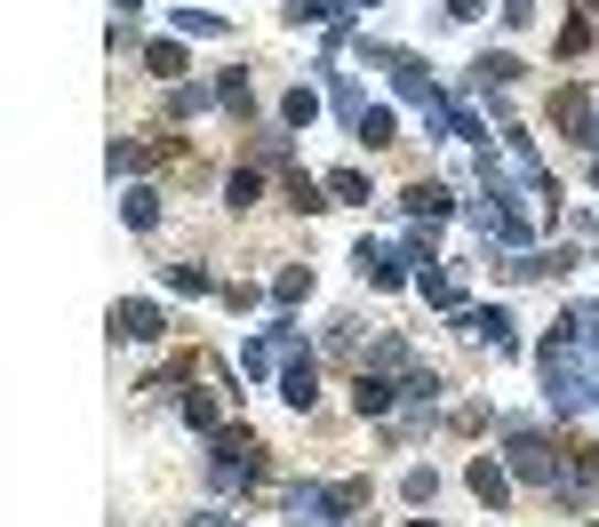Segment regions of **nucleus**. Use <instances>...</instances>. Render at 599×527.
<instances>
[{
    "instance_id": "obj_12",
    "label": "nucleus",
    "mask_w": 599,
    "mask_h": 527,
    "mask_svg": "<svg viewBox=\"0 0 599 527\" xmlns=\"http://www.w3.org/2000/svg\"><path fill=\"white\" fill-rule=\"evenodd\" d=\"M512 80H520V56H504V49H488V56L472 64V88H480V96H495V88H512Z\"/></svg>"
},
{
    "instance_id": "obj_6",
    "label": "nucleus",
    "mask_w": 599,
    "mask_h": 527,
    "mask_svg": "<svg viewBox=\"0 0 599 527\" xmlns=\"http://www.w3.org/2000/svg\"><path fill=\"white\" fill-rule=\"evenodd\" d=\"M456 336H463V344H495V352H512V312H504V304L456 312Z\"/></svg>"
},
{
    "instance_id": "obj_29",
    "label": "nucleus",
    "mask_w": 599,
    "mask_h": 527,
    "mask_svg": "<svg viewBox=\"0 0 599 527\" xmlns=\"http://www.w3.org/2000/svg\"><path fill=\"white\" fill-rule=\"evenodd\" d=\"M559 327H568L576 344H599V304H568V320H559Z\"/></svg>"
},
{
    "instance_id": "obj_8",
    "label": "nucleus",
    "mask_w": 599,
    "mask_h": 527,
    "mask_svg": "<svg viewBox=\"0 0 599 527\" xmlns=\"http://www.w3.org/2000/svg\"><path fill=\"white\" fill-rule=\"evenodd\" d=\"M552 120L568 128L576 144H591V120H599V96H584V88H559V96H552Z\"/></svg>"
},
{
    "instance_id": "obj_32",
    "label": "nucleus",
    "mask_w": 599,
    "mask_h": 527,
    "mask_svg": "<svg viewBox=\"0 0 599 527\" xmlns=\"http://www.w3.org/2000/svg\"><path fill=\"white\" fill-rule=\"evenodd\" d=\"M591 49V17H568L559 24V56H584Z\"/></svg>"
},
{
    "instance_id": "obj_3",
    "label": "nucleus",
    "mask_w": 599,
    "mask_h": 527,
    "mask_svg": "<svg viewBox=\"0 0 599 527\" xmlns=\"http://www.w3.org/2000/svg\"><path fill=\"white\" fill-rule=\"evenodd\" d=\"M256 432H232V423H224V432H208V487H216V496H232V487H248L256 480Z\"/></svg>"
},
{
    "instance_id": "obj_24",
    "label": "nucleus",
    "mask_w": 599,
    "mask_h": 527,
    "mask_svg": "<svg viewBox=\"0 0 599 527\" xmlns=\"http://www.w3.org/2000/svg\"><path fill=\"white\" fill-rule=\"evenodd\" d=\"M280 120H288V128H312V120H320V96H312V88H288V96H280Z\"/></svg>"
},
{
    "instance_id": "obj_41",
    "label": "nucleus",
    "mask_w": 599,
    "mask_h": 527,
    "mask_svg": "<svg viewBox=\"0 0 599 527\" xmlns=\"http://www.w3.org/2000/svg\"><path fill=\"white\" fill-rule=\"evenodd\" d=\"M584 9H591V17H599V0H584Z\"/></svg>"
},
{
    "instance_id": "obj_37",
    "label": "nucleus",
    "mask_w": 599,
    "mask_h": 527,
    "mask_svg": "<svg viewBox=\"0 0 599 527\" xmlns=\"http://www.w3.org/2000/svg\"><path fill=\"white\" fill-rule=\"evenodd\" d=\"M408 527H440V519H408Z\"/></svg>"
},
{
    "instance_id": "obj_20",
    "label": "nucleus",
    "mask_w": 599,
    "mask_h": 527,
    "mask_svg": "<svg viewBox=\"0 0 599 527\" xmlns=\"http://www.w3.org/2000/svg\"><path fill=\"white\" fill-rule=\"evenodd\" d=\"M169 144H113V176H145Z\"/></svg>"
},
{
    "instance_id": "obj_23",
    "label": "nucleus",
    "mask_w": 599,
    "mask_h": 527,
    "mask_svg": "<svg viewBox=\"0 0 599 527\" xmlns=\"http://www.w3.org/2000/svg\"><path fill=\"white\" fill-rule=\"evenodd\" d=\"M320 184H328V201H376V192H368V176H360V169H328Z\"/></svg>"
},
{
    "instance_id": "obj_15",
    "label": "nucleus",
    "mask_w": 599,
    "mask_h": 527,
    "mask_svg": "<svg viewBox=\"0 0 599 527\" xmlns=\"http://www.w3.org/2000/svg\"><path fill=\"white\" fill-rule=\"evenodd\" d=\"M145 73H152V80H169V88H177V80L192 73V64H184V49H177V41H145Z\"/></svg>"
},
{
    "instance_id": "obj_31",
    "label": "nucleus",
    "mask_w": 599,
    "mask_h": 527,
    "mask_svg": "<svg viewBox=\"0 0 599 527\" xmlns=\"http://www.w3.org/2000/svg\"><path fill=\"white\" fill-rule=\"evenodd\" d=\"M177 32H200V41H216L224 17H216V9H177Z\"/></svg>"
},
{
    "instance_id": "obj_26",
    "label": "nucleus",
    "mask_w": 599,
    "mask_h": 527,
    "mask_svg": "<svg viewBox=\"0 0 599 527\" xmlns=\"http://www.w3.org/2000/svg\"><path fill=\"white\" fill-rule=\"evenodd\" d=\"M344 0H288V24H336Z\"/></svg>"
},
{
    "instance_id": "obj_17",
    "label": "nucleus",
    "mask_w": 599,
    "mask_h": 527,
    "mask_svg": "<svg viewBox=\"0 0 599 527\" xmlns=\"http://www.w3.org/2000/svg\"><path fill=\"white\" fill-rule=\"evenodd\" d=\"M288 201L304 208V216H320V208H336V201H328V184H320V176H304V169H288Z\"/></svg>"
},
{
    "instance_id": "obj_42",
    "label": "nucleus",
    "mask_w": 599,
    "mask_h": 527,
    "mask_svg": "<svg viewBox=\"0 0 599 527\" xmlns=\"http://www.w3.org/2000/svg\"><path fill=\"white\" fill-rule=\"evenodd\" d=\"M591 184H599V169H591Z\"/></svg>"
},
{
    "instance_id": "obj_30",
    "label": "nucleus",
    "mask_w": 599,
    "mask_h": 527,
    "mask_svg": "<svg viewBox=\"0 0 599 527\" xmlns=\"http://www.w3.org/2000/svg\"><path fill=\"white\" fill-rule=\"evenodd\" d=\"M352 137H360V144H392V112H384V105H368V112H360V128H352Z\"/></svg>"
},
{
    "instance_id": "obj_28",
    "label": "nucleus",
    "mask_w": 599,
    "mask_h": 527,
    "mask_svg": "<svg viewBox=\"0 0 599 527\" xmlns=\"http://www.w3.org/2000/svg\"><path fill=\"white\" fill-rule=\"evenodd\" d=\"M272 359H280V344H272V336L240 344V376H272Z\"/></svg>"
},
{
    "instance_id": "obj_21",
    "label": "nucleus",
    "mask_w": 599,
    "mask_h": 527,
    "mask_svg": "<svg viewBox=\"0 0 599 527\" xmlns=\"http://www.w3.org/2000/svg\"><path fill=\"white\" fill-rule=\"evenodd\" d=\"M256 201H264V176L256 169H232L224 176V208H256Z\"/></svg>"
},
{
    "instance_id": "obj_1",
    "label": "nucleus",
    "mask_w": 599,
    "mask_h": 527,
    "mask_svg": "<svg viewBox=\"0 0 599 527\" xmlns=\"http://www.w3.org/2000/svg\"><path fill=\"white\" fill-rule=\"evenodd\" d=\"M536 368H544V400H552V416H584V408L599 400V352L576 344L568 327H552V336H544Z\"/></svg>"
},
{
    "instance_id": "obj_39",
    "label": "nucleus",
    "mask_w": 599,
    "mask_h": 527,
    "mask_svg": "<svg viewBox=\"0 0 599 527\" xmlns=\"http://www.w3.org/2000/svg\"><path fill=\"white\" fill-rule=\"evenodd\" d=\"M360 9H384V0H360Z\"/></svg>"
},
{
    "instance_id": "obj_14",
    "label": "nucleus",
    "mask_w": 599,
    "mask_h": 527,
    "mask_svg": "<svg viewBox=\"0 0 599 527\" xmlns=\"http://www.w3.org/2000/svg\"><path fill=\"white\" fill-rule=\"evenodd\" d=\"M120 216H128V233H160V192H152V184H128Z\"/></svg>"
},
{
    "instance_id": "obj_33",
    "label": "nucleus",
    "mask_w": 599,
    "mask_h": 527,
    "mask_svg": "<svg viewBox=\"0 0 599 527\" xmlns=\"http://www.w3.org/2000/svg\"><path fill=\"white\" fill-rule=\"evenodd\" d=\"M169 112H208V88H192V80H177V88H169Z\"/></svg>"
},
{
    "instance_id": "obj_34",
    "label": "nucleus",
    "mask_w": 599,
    "mask_h": 527,
    "mask_svg": "<svg viewBox=\"0 0 599 527\" xmlns=\"http://www.w3.org/2000/svg\"><path fill=\"white\" fill-rule=\"evenodd\" d=\"M504 24H512V32H527V24H536V0H504Z\"/></svg>"
},
{
    "instance_id": "obj_27",
    "label": "nucleus",
    "mask_w": 599,
    "mask_h": 527,
    "mask_svg": "<svg viewBox=\"0 0 599 527\" xmlns=\"http://www.w3.org/2000/svg\"><path fill=\"white\" fill-rule=\"evenodd\" d=\"M399 496H408V504H431V496H440V472H431V464H408V480H399Z\"/></svg>"
},
{
    "instance_id": "obj_11",
    "label": "nucleus",
    "mask_w": 599,
    "mask_h": 527,
    "mask_svg": "<svg viewBox=\"0 0 599 527\" xmlns=\"http://www.w3.org/2000/svg\"><path fill=\"white\" fill-rule=\"evenodd\" d=\"M472 496L495 512V504L512 496V464H495V455H472Z\"/></svg>"
},
{
    "instance_id": "obj_4",
    "label": "nucleus",
    "mask_w": 599,
    "mask_h": 527,
    "mask_svg": "<svg viewBox=\"0 0 599 527\" xmlns=\"http://www.w3.org/2000/svg\"><path fill=\"white\" fill-rule=\"evenodd\" d=\"M495 432L512 440V455H504V464H512V480H527V487H559V480H568V472H559V455H552L536 432H527L520 416H495Z\"/></svg>"
},
{
    "instance_id": "obj_9",
    "label": "nucleus",
    "mask_w": 599,
    "mask_h": 527,
    "mask_svg": "<svg viewBox=\"0 0 599 527\" xmlns=\"http://www.w3.org/2000/svg\"><path fill=\"white\" fill-rule=\"evenodd\" d=\"M399 208H408L416 224H440V216L456 208V192H448L440 176H424V184H408V192H399Z\"/></svg>"
},
{
    "instance_id": "obj_5",
    "label": "nucleus",
    "mask_w": 599,
    "mask_h": 527,
    "mask_svg": "<svg viewBox=\"0 0 599 527\" xmlns=\"http://www.w3.org/2000/svg\"><path fill=\"white\" fill-rule=\"evenodd\" d=\"M113 336L120 344H160V336H169V320H160L152 295H120V304H113Z\"/></svg>"
},
{
    "instance_id": "obj_16",
    "label": "nucleus",
    "mask_w": 599,
    "mask_h": 527,
    "mask_svg": "<svg viewBox=\"0 0 599 527\" xmlns=\"http://www.w3.org/2000/svg\"><path fill=\"white\" fill-rule=\"evenodd\" d=\"M216 105H224V112H240V120L256 112V88H248V73H240V64H232V73L216 80Z\"/></svg>"
},
{
    "instance_id": "obj_10",
    "label": "nucleus",
    "mask_w": 599,
    "mask_h": 527,
    "mask_svg": "<svg viewBox=\"0 0 599 527\" xmlns=\"http://www.w3.org/2000/svg\"><path fill=\"white\" fill-rule=\"evenodd\" d=\"M352 408H360V416H392V408H399V384L376 376V368H360V376H352Z\"/></svg>"
},
{
    "instance_id": "obj_38",
    "label": "nucleus",
    "mask_w": 599,
    "mask_h": 527,
    "mask_svg": "<svg viewBox=\"0 0 599 527\" xmlns=\"http://www.w3.org/2000/svg\"><path fill=\"white\" fill-rule=\"evenodd\" d=\"M591 152H599V120H591Z\"/></svg>"
},
{
    "instance_id": "obj_19",
    "label": "nucleus",
    "mask_w": 599,
    "mask_h": 527,
    "mask_svg": "<svg viewBox=\"0 0 599 527\" xmlns=\"http://www.w3.org/2000/svg\"><path fill=\"white\" fill-rule=\"evenodd\" d=\"M160 288H177V295H208L216 280L200 272V264H160Z\"/></svg>"
},
{
    "instance_id": "obj_25",
    "label": "nucleus",
    "mask_w": 599,
    "mask_h": 527,
    "mask_svg": "<svg viewBox=\"0 0 599 527\" xmlns=\"http://www.w3.org/2000/svg\"><path fill=\"white\" fill-rule=\"evenodd\" d=\"M184 423H192V432H224V423H216V391H184Z\"/></svg>"
},
{
    "instance_id": "obj_13",
    "label": "nucleus",
    "mask_w": 599,
    "mask_h": 527,
    "mask_svg": "<svg viewBox=\"0 0 599 527\" xmlns=\"http://www.w3.org/2000/svg\"><path fill=\"white\" fill-rule=\"evenodd\" d=\"M416 295L431 312H463V280L456 272H416Z\"/></svg>"
},
{
    "instance_id": "obj_2",
    "label": "nucleus",
    "mask_w": 599,
    "mask_h": 527,
    "mask_svg": "<svg viewBox=\"0 0 599 527\" xmlns=\"http://www.w3.org/2000/svg\"><path fill=\"white\" fill-rule=\"evenodd\" d=\"M368 504V480H344V487H320V480H296L288 487V519L296 527H336L344 512Z\"/></svg>"
},
{
    "instance_id": "obj_7",
    "label": "nucleus",
    "mask_w": 599,
    "mask_h": 527,
    "mask_svg": "<svg viewBox=\"0 0 599 527\" xmlns=\"http://www.w3.org/2000/svg\"><path fill=\"white\" fill-rule=\"evenodd\" d=\"M280 400H288L296 416L320 400V368H312V352H288V368H280Z\"/></svg>"
},
{
    "instance_id": "obj_40",
    "label": "nucleus",
    "mask_w": 599,
    "mask_h": 527,
    "mask_svg": "<svg viewBox=\"0 0 599 527\" xmlns=\"http://www.w3.org/2000/svg\"><path fill=\"white\" fill-rule=\"evenodd\" d=\"M120 9H145V0H120Z\"/></svg>"
},
{
    "instance_id": "obj_22",
    "label": "nucleus",
    "mask_w": 599,
    "mask_h": 527,
    "mask_svg": "<svg viewBox=\"0 0 599 527\" xmlns=\"http://www.w3.org/2000/svg\"><path fill=\"white\" fill-rule=\"evenodd\" d=\"M368 368H376V376H408V368H416V352L399 344V336H384V344L368 352Z\"/></svg>"
},
{
    "instance_id": "obj_18",
    "label": "nucleus",
    "mask_w": 599,
    "mask_h": 527,
    "mask_svg": "<svg viewBox=\"0 0 599 527\" xmlns=\"http://www.w3.org/2000/svg\"><path fill=\"white\" fill-rule=\"evenodd\" d=\"M304 295H312V264H288V272L272 280V304L288 312V304H304Z\"/></svg>"
},
{
    "instance_id": "obj_36",
    "label": "nucleus",
    "mask_w": 599,
    "mask_h": 527,
    "mask_svg": "<svg viewBox=\"0 0 599 527\" xmlns=\"http://www.w3.org/2000/svg\"><path fill=\"white\" fill-rule=\"evenodd\" d=\"M184 527H240V519H224V512H192Z\"/></svg>"
},
{
    "instance_id": "obj_35",
    "label": "nucleus",
    "mask_w": 599,
    "mask_h": 527,
    "mask_svg": "<svg viewBox=\"0 0 599 527\" xmlns=\"http://www.w3.org/2000/svg\"><path fill=\"white\" fill-rule=\"evenodd\" d=\"M448 17H456V24H472V17H488V0H448Z\"/></svg>"
}]
</instances>
